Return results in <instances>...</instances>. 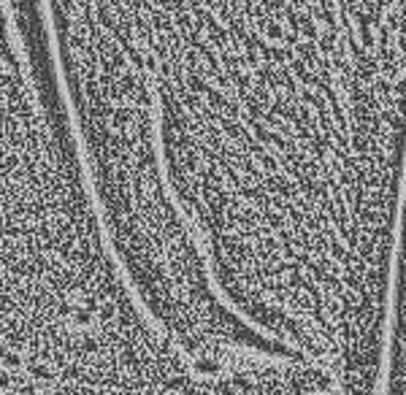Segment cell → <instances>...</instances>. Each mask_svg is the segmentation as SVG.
Masks as SVG:
<instances>
[{
    "instance_id": "obj_1",
    "label": "cell",
    "mask_w": 406,
    "mask_h": 395,
    "mask_svg": "<svg viewBox=\"0 0 406 395\" xmlns=\"http://www.w3.org/2000/svg\"><path fill=\"white\" fill-rule=\"evenodd\" d=\"M330 395H339V393H330Z\"/></svg>"
}]
</instances>
